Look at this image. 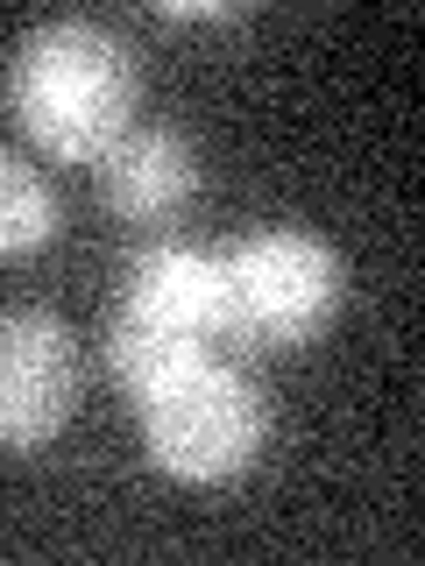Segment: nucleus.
I'll list each match as a JSON object with an SVG mask.
<instances>
[{
    "label": "nucleus",
    "instance_id": "1",
    "mask_svg": "<svg viewBox=\"0 0 425 566\" xmlns=\"http://www.w3.org/2000/svg\"><path fill=\"white\" fill-rule=\"evenodd\" d=\"M135 50L100 22H43L8 57V114L43 156L100 164L135 120Z\"/></svg>",
    "mask_w": 425,
    "mask_h": 566
},
{
    "label": "nucleus",
    "instance_id": "2",
    "mask_svg": "<svg viewBox=\"0 0 425 566\" xmlns=\"http://www.w3.org/2000/svg\"><path fill=\"white\" fill-rule=\"evenodd\" d=\"M220 340V262L199 248H142L106 297V368L142 403Z\"/></svg>",
    "mask_w": 425,
    "mask_h": 566
},
{
    "label": "nucleus",
    "instance_id": "3",
    "mask_svg": "<svg viewBox=\"0 0 425 566\" xmlns=\"http://www.w3.org/2000/svg\"><path fill=\"white\" fill-rule=\"evenodd\" d=\"M212 262H220V333L256 354L305 347L348 291L341 255L305 227H256Z\"/></svg>",
    "mask_w": 425,
    "mask_h": 566
},
{
    "label": "nucleus",
    "instance_id": "4",
    "mask_svg": "<svg viewBox=\"0 0 425 566\" xmlns=\"http://www.w3.org/2000/svg\"><path fill=\"white\" fill-rule=\"evenodd\" d=\"M135 411H142L149 460L164 474H177V482H235L262 453V432H270L256 382L241 368H220L212 354L177 368L170 382H156Z\"/></svg>",
    "mask_w": 425,
    "mask_h": 566
},
{
    "label": "nucleus",
    "instance_id": "5",
    "mask_svg": "<svg viewBox=\"0 0 425 566\" xmlns=\"http://www.w3.org/2000/svg\"><path fill=\"white\" fill-rule=\"evenodd\" d=\"M79 411V347L50 312H0V447L29 453Z\"/></svg>",
    "mask_w": 425,
    "mask_h": 566
},
{
    "label": "nucleus",
    "instance_id": "6",
    "mask_svg": "<svg viewBox=\"0 0 425 566\" xmlns=\"http://www.w3.org/2000/svg\"><path fill=\"white\" fill-rule=\"evenodd\" d=\"M199 191V156L170 128H128L100 156V206L128 227H156L191 206Z\"/></svg>",
    "mask_w": 425,
    "mask_h": 566
},
{
    "label": "nucleus",
    "instance_id": "7",
    "mask_svg": "<svg viewBox=\"0 0 425 566\" xmlns=\"http://www.w3.org/2000/svg\"><path fill=\"white\" fill-rule=\"evenodd\" d=\"M58 234V191L43 185V170L29 156L0 149V262L29 255Z\"/></svg>",
    "mask_w": 425,
    "mask_h": 566
},
{
    "label": "nucleus",
    "instance_id": "8",
    "mask_svg": "<svg viewBox=\"0 0 425 566\" xmlns=\"http://www.w3.org/2000/svg\"><path fill=\"white\" fill-rule=\"evenodd\" d=\"M164 14L170 22H235L241 8H185V0H164Z\"/></svg>",
    "mask_w": 425,
    "mask_h": 566
}]
</instances>
